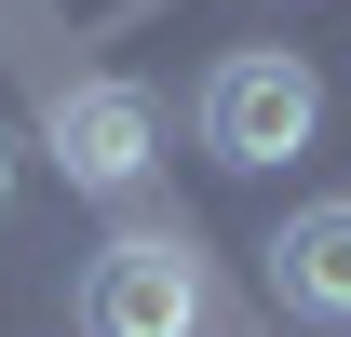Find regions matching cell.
Returning <instances> with one entry per match:
<instances>
[{
    "label": "cell",
    "instance_id": "1",
    "mask_svg": "<svg viewBox=\"0 0 351 337\" xmlns=\"http://www.w3.org/2000/svg\"><path fill=\"white\" fill-rule=\"evenodd\" d=\"M311 135H324V82H311V54L243 41V54L203 68V149H217V162L270 175V162H298Z\"/></svg>",
    "mask_w": 351,
    "mask_h": 337
},
{
    "label": "cell",
    "instance_id": "2",
    "mask_svg": "<svg viewBox=\"0 0 351 337\" xmlns=\"http://www.w3.org/2000/svg\"><path fill=\"white\" fill-rule=\"evenodd\" d=\"M68 324H82V337H189V324H203V256L176 243V229L95 243L82 284H68Z\"/></svg>",
    "mask_w": 351,
    "mask_h": 337
},
{
    "label": "cell",
    "instance_id": "3",
    "mask_svg": "<svg viewBox=\"0 0 351 337\" xmlns=\"http://www.w3.org/2000/svg\"><path fill=\"white\" fill-rule=\"evenodd\" d=\"M41 149H54V175H68V189L122 203L135 175L162 162V108H149L135 82H68V95H54V122H41Z\"/></svg>",
    "mask_w": 351,
    "mask_h": 337
},
{
    "label": "cell",
    "instance_id": "4",
    "mask_svg": "<svg viewBox=\"0 0 351 337\" xmlns=\"http://www.w3.org/2000/svg\"><path fill=\"white\" fill-rule=\"evenodd\" d=\"M270 284H284V310H311V324H338V337H351V203L284 216V243H270Z\"/></svg>",
    "mask_w": 351,
    "mask_h": 337
}]
</instances>
